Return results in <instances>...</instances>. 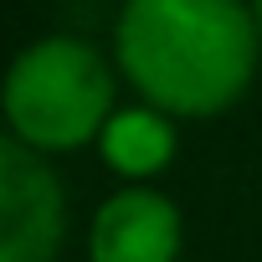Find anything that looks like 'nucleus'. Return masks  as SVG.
Instances as JSON below:
<instances>
[{
  "mask_svg": "<svg viewBox=\"0 0 262 262\" xmlns=\"http://www.w3.org/2000/svg\"><path fill=\"white\" fill-rule=\"evenodd\" d=\"M262 31L242 0H128L113 16V67L175 123L236 108L257 77Z\"/></svg>",
  "mask_w": 262,
  "mask_h": 262,
  "instance_id": "nucleus-1",
  "label": "nucleus"
},
{
  "mask_svg": "<svg viewBox=\"0 0 262 262\" xmlns=\"http://www.w3.org/2000/svg\"><path fill=\"white\" fill-rule=\"evenodd\" d=\"M118 113V67L88 36L47 31L26 41L0 77V123L31 155H72L98 144Z\"/></svg>",
  "mask_w": 262,
  "mask_h": 262,
  "instance_id": "nucleus-2",
  "label": "nucleus"
},
{
  "mask_svg": "<svg viewBox=\"0 0 262 262\" xmlns=\"http://www.w3.org/2000/svg\"><path fill=\"white\" fill-rule=\"evenodd\" d=\"M67 236V185L52 160L0 128V262H57Z\"/></svg>",
  "mask_w": 262,
  "mask_h": 262,
  "instance_id": "nucleus-3",
  "label": "nucleus"
},
{
  "mask_svg": "<svg viewBox=\"0 0 262 262\" xmlns=\"http://www.w3.org/2000/svg\"><path fill=\"white\" fill-rule=\"evenodd\" d=\"M185 216L160 185H118L88 221V262H180Z\"/></svg>",
  "mask_w": 262,
  "mask_h": 262,
  "instance_id": "nucleus-4",
  "label": "nucleus"
},
{
  "mask_svg": "<svg viewBox=\"0 0 262 262\" xmlns=\"http://www.w3.org/2000/svg\"><path fill=\"white\" fill-rule=\"evenodd\" d=\"M93 149L123 185H160V175L180 155V123L149 103H118Z\"/></svg>",
  "mask_w": 262,
  "mask_h": 262,
  "instance_id": "nucleus-5",
  "label": "nucleus"
},
{
  "mask_svg": "<svg viewBox=\"0 0 262 262\" xmlns=\"http://www.w3.org/2000/svg\"><path fill=\"white\" fill-rule=\"evenodd\" d=\"M252 16H257V31H262V0H257V6H252Z\"/></svg>",
  "mask_w": 262,
  "mask_h": 262,
  "instance_id": "nucleus-6",
  "label": "nucleus"
}]
</instances>
